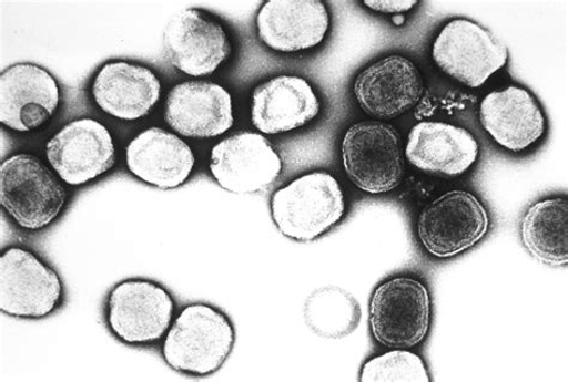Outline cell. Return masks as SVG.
Here are the masks:
<instances>
[{
  "label": "cell",
  "mask_w": 568,
  "mask_h": 382,
  "mask_svg": "<svg viewBox=\"0 0 568 382\" xmlns=\"http://www.w3.org/2000/svg\"><path fill=\"white\" fill-rule=\"evenodd\" d=\"M364 382H428L425 361L409 349H394L367 361L362 370Z\"/></svg>",
  "instance_id": "cell-24"
},
{
  "label": "cell",
  "mask_w": 568,
  "mask_h": 382,
  "mask_svg": "<svg viewBox=\"0 0 568 382\" xmlns=\"http://www.w3.org/2000/svg\"><path fill=\"white\" fill-rule=\"evenodd\" d=\"M92 93L104 113L131 122L151 113L160 100L161 83L151 69L111 62L98 72Z\"/></svg>",
  "instance_id": "cell-21"
},
{
  "label": "cell",
  "mask_w": 568,
  "mask_h": 382,
  "mask_svg": "<svg viewBox=\"0 0 568 382\" xmlns=\"http://www.w3.org/2000/svg\"><path fill=\"white\" fill-rule=\"evenodd\" d=\"M47 157L59 178L80 186L114 166L115 146L106 126L84 117L68 124L50 140Z\"/></svg>",
  "instance_id": "cell-12"
},
{
  "label": "cell",
  "mask_w": 568,
  "mask_h": 382,
  "mask_svg": "<svg viewBox=\"0 0 568 382\" xmlns=\"http://www.w3.org/2000/svg\"><path fill=\"white\" fill-rule=\"evenodd\" d=\"M164 120L176 134L189 138H214L234 124L231 94L217 83L190 81L170 92Z\"/></svg>",
  "instance_id": "cell-16"
},
{
  "label": "cell",
  "mask_w": 568,
  "mask_h": 382,
  "mask_svg": "<svg viewBox=\"0 0 568 382\" xmlns=\"http://www.w3.org/2000/svg\"><path fill=\"white\" fill-rule=\"evenodd\" d=\"M271 208L274 224L284 237L308 242L341 223L346 198L332 173L311 172L276 190Z\"/></svg>",
  "instance_id": "cell-2"
},
{
  "label": "cell",
  "mask_w": 568,
  "mask_h": 382,
  "mask_svg": "<svg viewBox=\"0 0 568 382\" xmlns=\"http://www.w3.org/2000/svg\"><path fill=\"white\" fill-rule=\"evenodd\" d=\"M59 86L48 70L29 63L8 68L0 76V123L18 132H32L55 113Z\"/></svg>",
  "instance_id": "cell-15"
},
{
  "label": "cell",
  "mask_w": 568,
  "mask_h": 382,
  "mask_svg": "<svg viewBox=\"0 0 568 382\" xmlns=\"http://www.w3.org/2000/svg\"><path fill=\"white\" fill-rule=\"evenodd\" d=\"M321 109L318 95L305 79L282 75L254 90L251 120L262 134L280 135L306 126Z\"/></svg>",
  "instance_id": "cell-19"
},
{
  "label": "cell",
  "mask_w": 568,
  "mask_h": 382,
  "mask_svg": "<svg viewBox=\"0 0 568 382\" xmlns=\"http://www.w3.org/2000/svg\"><path fill=\"white\" fill-rule=\"evenodd\" d=\"M67 202L65 187L39 157L14 154L0 166V204L20 228H48L62 214Z\"/></svg>",
  "instance_id": "cell-3"
},
{
  "label": "cell",
  "mask_w": 568,
  "mask_h": 382,
  "mask_svg": "<svg viewBox=\"0 0 568 382\" xmlns=\"http://www.w3.org/2000/svg\"><path fill=\"white\" fill-rule=\"evenodd\" d=\"M196 157L189 144L171 132L148 128L126 148V165L136 178L161 189L182 186L190 178Z\"/></svg>",
  "instance_id": "cell-20"
},
{
  "label": "cell",
  "mask_w": 568,
  "mask_h": 382,
  "mask_svg": "<svg viewBox=\"0 0 568 382\" xmlns=\"http://www.w3.org/2000/svg\"><path fill=\"white\" fill-rule=\"evenodd\" d=\"M174 312L171 293L146 279H129L113 288L106 318L111 331L126 344H149L170 329Z\"/></svg>",
  "instance_id": "cell-10"
},
{
  "label": "cell",
  "mask_w": 568,
  "mask_h": 382,
  "mask_svg": "<svg viewBox=\"0 0 568 382\" xmlns=\"http://www.w3.org/2000/svg\"><path fill=\"white\" fill-rule=\"evenodd\" d=\"M489 227L483 200L470 190L452 189L428 202L418 214L416 237L430 257L446 260L480 244Z\"/></svg>",
  "instance_id": "cell-4"
},
{
  "label": "cell",
  "mask_w": 568,
  "mask_h": 382,
  "mask_svg": "<svg viewBox=\"0 0 568 382\" xmlns=\"http://www.w3.org/2000/svg\"><path fill=\"white\" fill-rule=\"evenodd\" d=\"M478 120L500 148L514 154L532 148L547 130L541 105L527 87L517 84L487 94L478 107Z\"/></svg>",
  "instance_id": "cell-14"
},
{
  "label": "cell",
  "mask_w": 568,
  "mask_h": 382,
  "mask_svg": "<svg viewBox=\"0 0 568 382\" xmlns=\"http://www.w3.org/2000/svg\"><path fill=\"white\" fill-rule=\"evenodd\" d=\"M418 2L415 0H367L363 6L381 13H402L410 11Z\"/></svg>",
  "instance_id": "cell-25"
},
{
  "label": "cell",
  "mask_w": 568,
  "mask_h": 382,
  "mask_svg": "<svg viewBox=\"0 0 568 382\" xmlns=\"http://www.w3.org/2000/svg\"><path fill=\"white\" fill-rule=\"evenodd\" d=\"M261 40L268 49L296 53L316 49L331 29L326 6L316 0H272L257 14Z\"/></svg>",
  "instance_id": "cell-17"
},
{
  "label": "cell",
  "mask_w": 568,
  "mask_h": 382,
  "mask_svg": "<svg viewBox=\"0 0 568 382\" xmlns=\"http://www.w3.org/2000/svg\"><path fill=\"white\" fill-rule=\"evenodd\" d=\"M169 62L192 78L213 75L232 53V42L221 22L202 9L179 11L163 32Z\"/></svg>",
  "instance_id": "cell-9"
},
{
  "label": "cell",
  "mask_w": 568,
  "mask_h": 382,
  "mask_svg": "<svg viewBox=\"0 0 568 382\" xmlns=\"http://www.w3.org/2000/svg\"><path fill=\"white\" fill-rule=\"evenodd\" d=\"M523 246L538 261L561 268L568 262V202L550 197L530 205L519 223Z\"/></svg>",
  "instance_id": "cell-22"
},
{
  "label": "cell",
  "mask_w": 568,
  "mask_h": 382,
  "mask_svg": "<svg viewBox=\"0 0 568 382\" xmlns=\"http://www.w3.org/2000/svg\"><path fill=\"white\" fill-rule=\"evenodd\" d=\"M234 343L235 331L229 317L213 306L194 303L175 319L162 352L174 371L206 376L227 361Z\"/></svg>",
  "instance_id": "cell-1"
},
{
  "label": "cell",
  "mask_w": 568,
  "mask_h": 382,
  "mask_svg": "<svg viewBox=\"0 0 568 382\" xmlns=\"http://www.w3.org/2000/svg\"><path fill=\"white\" fill-rule=\"evenodd\" d=\"M363 318L361 303L345 289L324 287L310 293L304 304L307 328L326 340L355 332Z\"/></svg>",
  "instance_id": "cell-23"
},
{
  "label": "cell",
  "mask_w": 568,
  "mask_h": 382,
  "mask_svg": "<svg viewBox=\"0 0 568 382\" xmlns=\"http://www.w3.org/2000/svg\"><path fill=\"white\" fill-rule=\"evenodd\" d=\"M405 21H406V18L403 17V14H396V17H394V19H393V22L396 25H400V24L405 23Z\"/></svg>",
  "instance_id": "cell-26"
},
{
  "label": "cell",
  "mask_w": 568,
  "mask_h": 382,
  "mask_svg": "<svg viewBox=\"0 0 568 382\" xmlns=\"http://www.w3.org/2000/svg\"><path fill=\"white\" fill-rule=\"evenodd\" d=\"M63 301L58 273L29 249L13 246L0 257V310L21 319H41Z\"/></svg>",
  "instance_id": "cell-8"
},
{
  "label": "cell",
  "mask_w": 568,
  "mask_h": 382,
  "mask_svg": "<svg viewBox=\"0 0 568 382\" xmlns=\"http://www.w3.org/2000/svg\"><path fill=\"white\" fill-rule=\"evenodd\" d=\"M342 166L363 193H393L405 176V151L398 131L381 121L353 124L341 143Z\"/></svg>",
  "instance_id": "cell-5"
},
{
  "label": "cell",
  "mask_w": 568,
  "mask_h": 382,
  "mask_svg": "<svg viewBox=\"0 0 568 382\" xmlns=\"http://www.w3.org/2000/svg\"><path fill=\"white\" fill-rule=\"evenodd\" d=\"M430 320V293L420 279L392 277L372 293L369 330L383 347L412 349L420 345L428 335Z\"/></svg>",
  "instance_id": "cell-6"
},
{
  "label": "cell",
  "mask_w": 568,
  "mask_h": 382,
  "mask_svg": "<svg viewBox=\"0 0 568 382\" xmlns=\"http://www.w3.org/2000/svg\"><path fill=\"white\" fill-rule=\"evenodd\" d=\"M432 59L446 76L478 90L504 69L508 51L487 28L469 19H453L432 45Z\"/></svg>",
  "instance_id": "cell-7"
},
{
  "label": "cell",
  "mask_w": 568,
  "mask_h": 382,
  "mask_svg": "<svg viewBox=\"0 0 568 382\" xmlns=\"http://www.w3.org/2000/svg\"><path fill=\"white\" fill-rule=\"evenodd\" d=\"M478 156L480 144L471 132L445 122L417 123L405 148V157L413 167L448 178L468 173Z\"/></svg>",
  "instance_id": "cell-18"
},
{
  "label": "cell",
  "mask_w": 568,
  "mask_h": 382,
  "mask_svg": "<svg viewBox=\"0 0 568 382\" xmlns=\"http://www.w3.org/2000/svg\"><path fill=\"white\" fill-rule=\"evenodd\" d=\"M209 168L222 188L252 195L278 179L282 159L264 136L243 132L214 146Z\"/></svg>",
  "instance_id": "cell-13"
},
{
  "label": "cell",
  "mask_w": 568,
  "mask_h": 382,
  "mask_svg": "<svg viewBox=\"0 0 568 382\" xmlns=\"http://www.w3.org/2000/svg\"><path fill=\"white\" fill-rule=\"evenodd\" d=\"M425 91L424 76L407 56L392 54L366 66L353 83L361 109L376 120L392 121L414 109Z\"/></svg>",
  "instance_id": "cell-11"
}]
</instances>
